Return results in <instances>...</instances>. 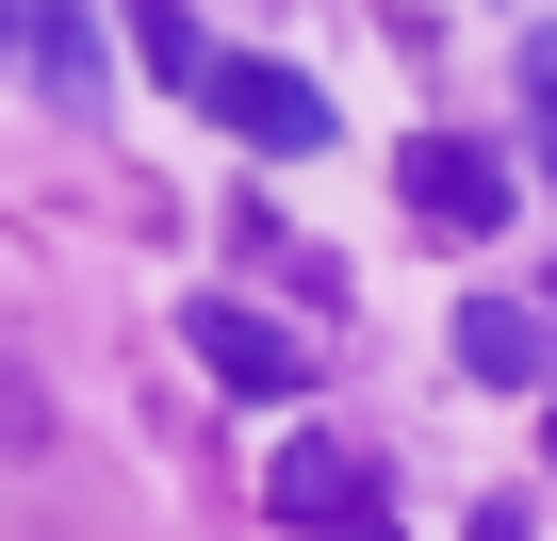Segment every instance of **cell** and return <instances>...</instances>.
<instances>
[{"instance_id":"52a82bcc","label":"cell","mask_w":557,"mask_h":541,"mask_svg":"<svg viewBox=\"0 0 557 541\" xmlns=\"http://www.w3.org/2000/svg\"><path fill=\"white\" fill-rule=\"evenodd\" d=\"M262 508H278V525H329V508H361V459H345V443H278Z\"/></svg>"},{"instance_id":"ba28073f","label":"cell","mask_w":557,"mask_h":541,"mask_svg":"<svg viewBox=\"0 0 557 541\" xmlns=\"http://www.w3.org/2000/svg\"><path fill=\"white\" fill-rule=\"evenodd\" d=\"M524 148H541V181H557V50L524 66Z\"/></svg>"},{"instance_id":"4fadbf2b","label":"cell","mask_w":557,"mask_h":541,"mask_svg":"<svg viewBox=\"0 0 557 541\" xmlns=\"http://www.w3.org/2000/svg\"><path fill=\"white\" fill-rule=\"evenodd\" d=\"M361 541H377V525H361Z\"/></svg>"},{"instance_id":"5b68a950","label":"cell","mask_w":557,"mask_h":541,"mask_svg":"<svg viewBox=\"0 0 557 541\" xmlns=\"http://www.w3.org/2000/svg\"><path fill=\"white\" fill-rule=\"evenodd\" d=\"M34 83H50L66 115H99V99H115V66H99V17H83V0H34Z\"/></svg>"},{"instance_id":"7a4b0ae2","label":"cell","mask_w":557,"mask_h":541,"mask_svg":"<svg viewBox=\"0 0 557 541\" xmlns=\"http://www.w3.org/2000/svg\"><path fill=\"white\" fill-rule=\"evenodd\" d=\"M394 181H410V213H426V230H459V246H492V230H508V148H475V132H426Z\"/></svg>"},{"instance_id":"6da1fadb","label":"cell","mask_w":557,"mask_h":541,"mask_svg":"<svg viewBox=\"0 0 557 541\" xmlns=\"http://www.w3.org/2000/svg\"><path fill=\"white\" fill-rule=\"evenodd\" d=\"M197 115H213L230 148H262V164H312V148H345V132H329V83H296V66H262V50H230Z\"/></svg>"},{"instance_id":"30bf717a","label":"cell","mask_w":557,"mask_h":541,"mask_svg":"<svg viewBox=\"0 0 557 541\" xmlns=\"http://www.w3.org/2000/svg\"><path fill=\"white\" fill-rule=\"evenodd\" d=\"M475 541H524V508H508V492H492V508H475Z\"/></svg>"},{"instance_id":"3957f363","label":"cell","mask_w":557,"mask_h":541,"mask_svg":"<svg viewBox=\"0 0 557 541\" xmlns=\"http://www.w3.org/2000/svg\"><path fill=\"white\" fill-rule=\"evenodd\" d=\"M459 378L475 394H557V329L524 296H459Z\"/></svg>"},{"instance_id":"277c9868","label":"cell","mask_w":557,"mask_h":541,"mask_svg":"<svg viewBox=\"0 0 557 541\" xmlns=\"http://www.w3.org/2000/svg\"><path fill=\"white\" fill-rule=\"evenodd\" d=\"M181 345H197L230 394H312V345H278V329H262V312H230V296H197V312H181Z\"/></svg>"},{"instance_id":"8fae6325","label":"cell","mask_w":557,"mask_h":541,"mask_svg":"<svg viewBox=\"0 0 557 541\" xmlns=\"http://www.w3.org/2000/svg\"><path fill=\"white\" fill-rule=\"evenodd\" d=\"M0 50H34V0H0Z\"/></svg>"},{"instance_id":"8992f818","label":"cell","mask_w":557,"mask_h":541,"mask_svg":"<svg viewBox=\"0 0 557 541\" xmlns=\"http://www.w3.org/2000/svg\"><path fill=\"white\" fill-rule=\"evenodd\" d=\"M115 17H132V66H148V83H181V99H213V66H230V50H213L197 17H181V0H115Z\"/></svg>"},{"instance_id":"7c38bea8","label":"cell","mask_w":557,"mask_h":541,"mask_svg":"<svg viewBox=\"0 0 557 541\" xmlns=\"http://www.w3.org/2000/svg\"><path fill=\"white\" fill-rule=\"evenodd\" d=\"M541 459H557V394H541Z\"/></svg>"},{"instance_id":"9c48e42d","label":"cell","mask_w":557,"mask_h":541,"mask_svg":"<svg viewBox=\"0 0 557 541\" xmlns=\"http://www.w3.org/2000/svg\"><path fill=\"white\" fill-rule=\"evenodd\" d=\"M0 443H34V378L17 361H0Z\"/></svg>"}]
</instances>
